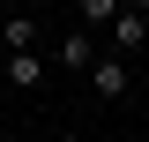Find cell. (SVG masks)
<instances>
[{
  "label": "cell",
  "mask_w": 149,
  "mask_h": 142,
  "mask_svg": "<svg viewBox=\"0 0 149 142\" xmlns=\"http://www.w3.org/2000/svg\"><path fill=\"white\" fill-rule=\"evenodd\" d=\"M149 45V15L142 8H119V22H112V60H134Z\"/></svg>",
  "instance_id": "1"
},
{
  "label": "cell",
  "mask_w": 149,
  "mask_h": 142,
  "mask_svg": "<svg viewBox=\"0 0 149 142\" xmlns=\"http://www.w3.org/2000/svg\"><path fill=\"white\" fill-rule=\"evenodd\" d=\"M90 90H97V97H104V105H119V97H127V90H134V75H127V60H97V67H90Z\"/></svg>",
  "instance_id": "2"
},
{
  "label": "cell",
  "mask_w": 149,
  "mask_h": 142,
  "mask_svg": "<svg viewBox=\"0 0 149 142\" xmlns=\"http://www.w3.org/2000/svg\"><path fill=\"white\" fill-rule=\"evenodd\" d=\"M0 45L8 53H37V22L30 15H0Z\"/></svg>",
  "instance_id": "4"
},
{
  "label": "cell",
  "mask_w": 149,
  "mask_h": 142,
  "mask_svg": "<svg viewBox=\"0 0 149 142\" xmlns=\"http://www.w3.org/2000/svg\"><path fill=\"white\" fill-rule=\"evenodd\" d=\"M60 142H82V135H60Z\"/></svg>",
  "instance_id": "7"
},
{
  "label": "cell",
  "mask_w": 149,
  "mask_h": 142,
  "mask_svg": "<svg viewBox=\"0 0 149 142\" xmlns=\"http://www.w3.org/2000/svg\"><path fill=\"white\" fill-rule=\"evenodd\" d=\"M60 67H74V75H90V67H97V37L82 30V22L60 37Z\"/></svg>",
  "instance_id": "3"
},
{
  "label": "cell",
  "mask_w": 149,
  "mask_h": 142,
  "mask_svg": "<svg viewBox=\"0 0 149 142\" xmlns=\"http://www.w3.org/2000/svg\"><path fill=\"white\" fill-rule=\"evenodd\" d=\"M97 22H119V0H82V30H97Z\"/></svg>",
  "instance_id": "6"
},
{
  "label": "cell",
  "mask_w": 149,
  "mask_h": 142,
  "mask_svg": "<svg viewBox=\"0 0 149 142\" xmlns=\"http://www.w3.org/2000/svg\"><path fill=\"white\" fill-rule=\"evenodd\" d=\"M0 75H8V82H45V53H8Z\"/></svg>",
  "instance_id": "5"
}]
</instances>
